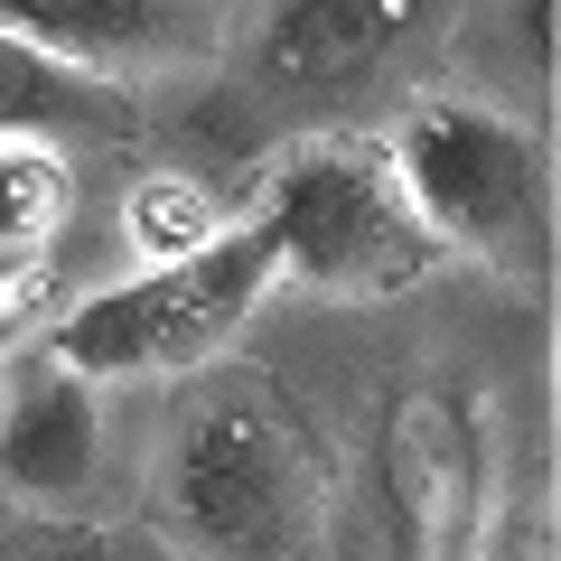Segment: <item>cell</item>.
Returning a JSON list of instances; mask_svg holds the SVG:
<instances>
[{
	"label": "cell",
	"mask_w": 561,
	"mask_h": 561,
	"mask_svg": "<svg viewBox=\"0 0 561 561\" xmlns=\"http://www.w3.org/2000/svg\"><path fill=\"white\" fill-rule=\"evenodd\" d=\"M150 534L169 561H319L328 449L272 365H197L169 383L150 449Z\"/></svg>",
	"instance_id": "cell-1"
},
{
	"label": "cell",
	"mask_w": 561,
	"mask_h": 561,
	"mask_svg": "<svg viewBox=\"0 0 561 561\" xmlns=\"http://www.w3.org/2000/svg\"><path fill=\"white\" fill-rule=\"evenodd\" d=\"M272 280H280V253L262 234V216H234L197 253L140 262V272L84 290L76 309H57L38 328V356H57L66 375L103 383V393L113 383H179L225 356V337L272 300Z\"/></svg>",
	"instance_id": "cell-2"
},
{
	"label": "cell",
	"mask_w": 561,
	"mask_h": 561,
	"mask_svg": "<svg viewBox=\"0 0 561 561\" xmlns=\"http://www.w3.org/2000/svg\"><path fill=\"white\" fill-rule=\"evenodd\" d=\"M280 253V280H300L319 300H383L412 290L440 243L421 234L383 140H300L272 169V197L253 206Z\"/></svg>",
	"instance_id": "cell-3"
},
{
	"label": "cell",
	"mask_w": 561,
	"mask_h": 561,
	"mask_svg": "<svg viewBox=\"0 0 561 561\" xmlns=\"http://www.w3.org/2000/svg\"><path fill=\"white\" fill-rule=\"evenodd\" d=\"M383 160H393L421 234L440 253H496V262L534 253L542 262V243H552V150L515 113L468 103V94L412 103L383 140Z\"/></svg>",
	"instance_id": "cell-4"
},
{
	"label": "cell",
	"mask_w": 561,
	"mask_h": 561,
	"mask_svg": "<svg viewBox=\"0 0 561 561\" xmlns=\"http://www.w3.org/2000/svg\"><path fill=\"white\" fill-rule=\"evenodd\" d=\"M375 468H383V515H393V561H478V524H486L478 393L412 375L383 402Z\"/></svg>",
	"instance_id": "cell-5"
},
{
	"label": "cell",
	"mask_w": 561,
	"mask_h": 561,
	"mask_svg": "<svg viewBox=\"0 0 561 561\" xmlns=\"http://www.w3.org/2000/svg\"><path fill=\"white\" fill-rule=\"evenodd\" d=\"M94 478H103V383L20 346L10 383H0V486L38 515H57V505L94 496Z\"/></svg>",
	"instance_id": "cell-6"
},
{
	"label": "cell",
	"mask_w": 561,
	"mask_h": 561,
	"mask_svg": "<svg viewBox=\"0 0 561 561\" xmlns=\"http://www.w3.org/2000/svg\"><path fill=\"white\" fill-rule=\"evenodd\" d=\"M440 20V0H272V20L253 38V76L280 94H319V84H356L383 57Z\"/></svg>",
	"instance_id": "cell-7"
},
{
	"label": "cell",
	"mask_w": 561,
	"mask_h": 561,
	"mask_svg": "<svg viewBox=\"0 0 561 561\" xmlns=\"http://www.w3.org/2000/svg\"><path fill=\"white\" fill-rule=\"evenodd\" d=\"M122 122H131V103H122L113 76H84V66H66V57H47V47L0 28V140L57 150V140H103Z\"/></svg>",
	"instance_id": "cell-8"
},
{
	"label": "cell",
	"mask_w": 561,
	"mask_h": 561,
	"mask_svg": "<svg viewBox=\"0 0 561 561\" xmlns=\"http://www.w3.org/2000/svg\"><path fill=\"white\" fill-rule=\"evenodd\" d=\"M0 28L84 76H113L179 38V0H0Z\"/></svg>",
	"instance_id": "cell-9"
},
{
	"label": "cell",
	"mask_w": 561,
	"mask_h": 561,
	"mask_svg": "<svg viewBox=\"0 0 561 561\" xmlns=\"http://www.w3.org/2000/svg\"><path fill=\"white\" fill-rule=\"evenodd\" d=\"M66 206H76V169L38 140H0V272H38Z\"/></svg>",
	"instance_id": "cell-10"
},
{
	"label": "cell",
	"mask_w": 561,
	"mask_h": 561,
	"mask_svg": "<svg viewBox=\"0 0 561 561\" xmlns=\"http://www.w3.org/2000/svg\"><path fill=\"white\" fill-rule=\"evenodd\" d=\"M122 216H131V253H140V262H179V253H197V243H216L225 225H234L197 179H150V187H131Z\"/></svg>",
	"instance_id": "cell-11"
},
{
	"label": "cell",
	"mask_w": 561,
	"mask_h": 561,
	"mask_svg": "<svg viewBox=\"0 0 561 561\" xmlns=\"http://www.w3.org/2000/svg\"><path fill=\"white\" fill-rule=\"evenodd\" d=\"M478 561H561V534H552V468H524L505 496H486Z\"/></svg>",
	"instance_id": "cell-12"
},
{
	"label": "cell",
	"mask_w": 561,
	"mask_h": 561,
	"mask_svg": "<svg viewBox=\"0 0 561 561\" xmlns=\"http://www.w3.org/2000/svg\"><path fill=\"white\" fill-rule=\"evenodd\" d=\"M28 319H38V272H0V356L28 337Z\"/></svg>",
	"instance_id": "cell-13"
}]
</instances>
